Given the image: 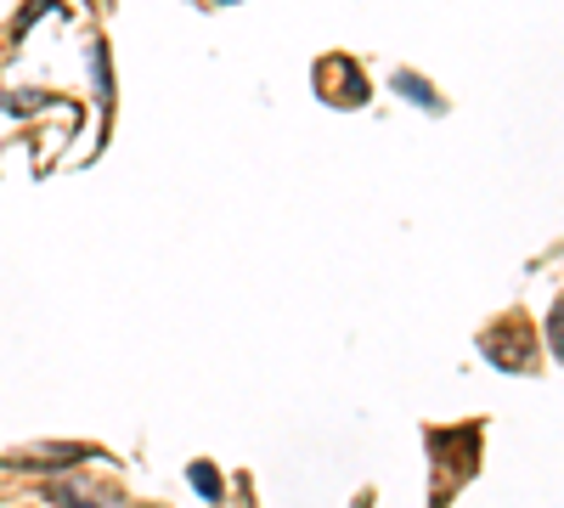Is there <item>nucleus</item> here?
<instances>
[{
  "label": "nucleus",
  "instance_id": "nucleus-1",
  "mask_svg": "<svg viewBox=\"0 0 564 508\" xmlns=\"http://www.w3.org/2000/svg\"><path fill=\"white\" fill-rule=\"evenodd\" d=\"M480 350L497 367H508V374H525V367H531V328H525V322H502L497 334L480 339Z\"/></svg>",
  "mask_w": 564,
  "mask_h": 508
},
{
  "label": "nucleus",
  "instance_id": "nucleus-2",
  "mask_svg": "<svg viewBox=\"0 0 564 508\" xmlns=\"http://www.w3.org/2000/svg\"><path fill=\"white\" fill-rule=\"evenodd\" d=\"M316 85L327 90V102H339V108L367 102V79L356 74V63H350V57H327V63L316 68Z\"/></svg>",
  "mask_w": 564,
  "mask_h": 508
},
{
  "label": "nucleus",
  "instance_id": "nucleus-3",
  "mask_svg": "<svg viewBox=\"0 0 564 508\" xmlns=\"http://www.w3.org/2000/svg\"><path fill=\"white\" fill-rule=\"evenodd\" d=\"M395 90H401V97H412L417 108H430V114H441V97H435V85L430 79H417V74H395Z\"/></svg>",
  "mask_w": 564,
  "mask_h": 508
},
{
  "label": "nucleus",
  "instance_id": "nucleus-4",
  "mask_svg": "<svg viewBox=\"0 0 564 508\" xmlns=\"http://www.w3.org/2000/svg\"><path fill=\"white\" fill-rule=\"evenodd\" d=\"M193 486H198L204 497H220V475H215L209 464H193Z\"/></svg>",
  "mask_w": 564,
  "mask_h": 508
}]
</instances>
